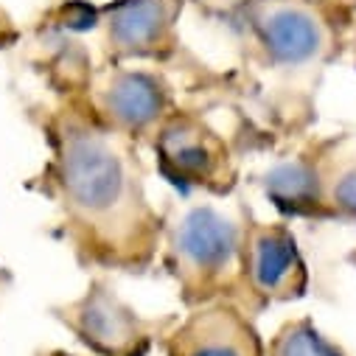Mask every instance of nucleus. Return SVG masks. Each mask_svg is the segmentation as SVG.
<instances>
[{
    "mask_svg": "<svg viewBox=\"0 0 356 356\" xmlns=\"http://www.w3.org/2000/svg\"><path fill=\"white\" fill-rule=\"evenodd\" d=\"M87 79L90 70H76L67 59L56 104L31 113L48 146L31 188L59 208L81 270L143 275L160 255L163 213L146 194L140 146L96 115Z\"/></svg>",
    "mask_w": 356,
    "mask_h": 356,
    "instance_id": "obj_1",
    "label": "nucleus"
},
{
    "mask_svg": "<svg viewBox=\"0 0 356 356\" xmlns=\"http://www.w3.org/2000/svg\"><path fill=\"white\" fill-rule=\"evenodd\" d=\"M163 213L160 266L180 289V303L197 309L238 300L241 208L238 216L202 200H171Z\"/></svg>",
    "mask_w": 356,
    "mask_h": 356,
    "instance_id": "obj_2",
    "label": "nucleus"
},
{
    "mask_svg": "<svg viewBox=\"0 0 356 356\" xmlns=\"http://www.w3.org/2000/svg\"><path fill=\"white\" fill-rule=\"evenodd\" d=\"M157 174L180 194L233 197L241 183V154L236 138L211 127L205 110L177 107L149 138Z\"/></svg>",
    "mask_w": 356,
    "mask_h": 356,
    "instance_id": "obj_3",
    "label": "nucleus"
},
{
    "mask_svg": "<svg viewBox=\"0 0 356 356\" xmlns=\"http://www.w3.org/2000/svg\"><path fill=\"white\" fill-rule=\"evenodd\" d=\"M309 292V266L286 222H261L241 205V258L236 306L252 320L270 306L292 303Z\"/></svg>",
    "mask_w": 356,
    "mask_h": 356,
    "instance_id": "obj_4",
    "label": "nucleus"
},
{
    "mask_svg": "<svg viewBox=\"0 0 356 356\" xmlns=\"http://www.w3.org/2000/svg\"><path fill=\"white\" fill-rule=\"evenodd\" d=\"M51 312L93 356H149L180 320V314L143 317L102 275L90 278L81 298Z\"/></svg>",
    "mask_w": 356,
    "mask_h": 356,
    "instance_id": "obj_5",
    "label": "nucleus"
},
{
    "mask_svg": "<svg viewBox=\"0 0 356 356\" xmlns=\"http://www.w3.org/2000/svg\"><path fill=\"white\" fill-rule=\"evenodd\" d=\"M87 102L110 129L127 135L140 149L149 146L165 115L180 107L174 84L163 73L124 65H113L96 76L90 73Z\"/></svg>",
    "mask_w": 356,
    "mask_h": 356,
    "instance_id": "obj_6",
    "label": "nucleus"
},
{
    "mask_svg": "<svg viewBox=\"0 0 356 356\" xmlns=\"http://www.w3.org/2000/svg\"><path fill=\"white\" fill-rule=\"evenodd\" d=\"M183 0H113L99 9L104 54L113 65L124 59L168 62L177 51V20Z\"/></svg>",
    "mask_w": 356,
    "mask_h": 356,
    "instance_id": "obj_7",
    "label": "nucleus"
},
{
    "mask_svg": "<svg viewBox=\"0 0 356 356\" xmlns=\"http://www.w3.org/2000/svg\"><path fill=\"white\" fill-rule=\"evenodd\" d=\"M165 356H266V345L252 323L230 300L188 309L160 339Z\"/></svg>",
    "mask_w": 356,
    "mask_h": 356,
    "instance_id": "obj_8",
    "label": "nucleus"
},
{
    "mask_svg": "<svg viewBox=\"0 0 356 356\" xmlns=\"http://www.w3.org/2000/svg\"><path fill=\"white\" fill-rule=\"evenodd\" d=\"M320 225H356V132L312 138Z\"/></svg>",
    "mask_w": 356,
    "mask_h": 356,
    "instance_id": "obj_9",
    "label": "nucleus"
},
{
    "mask_svg": "<svg viewBox=\"0 0 356 356\" xmlns=\"http://www.w3.org/2000/svg\"><path fill=\"white\" fill-rule=\"evenodd\" d=\"M266 356H348L342 345L325 337L312 317L286 320L266 345Z\"/></svg>",
    "mask_w": 356,
    "mask_h": 356,
    "instance_id": "obj_10",
    "label": "nucleus"
},
{
    "mask_svg": "<svg viewBox=\"0 0 356 356\" xmlns=\"http://www.w3.org/2000/svg\"><path fill=\"white\" fill-rule=\"evenodd\" d=\"M59 23L67 31H90L99 26V6L84 3V0H73L59 9Z\"/></svg>",
    "mask_w": 356,
    "mask_h": 356,
    "instance_id": "obj_11",
    "label": "nucleus"
},
{
    "mask_svg": "<svg viewBox=\"0 0 356 356\" xmlns=\"http://www.w3.org/2000/svg\"><path fill=\"white\" fill-rule=\"evenodd\" d=\"M40 356H76V353H67V350H45Z\"/></svg>",
    "mask_w": 356,
    "mask_h": 356,
    "instance_id": "obj_12",
    "label": "nucleus"
},
{
    "mask_svg": "<svg viewBox=\"0 0 356 356\" xmlns=\"http://www.w3.org/2000/svg\"><path fill=\"white\" fill-rule=\"evenodd\" d=\"M345 261H348V264H350V266H353V270H356V250H350V252H348V255H345Z\"/></svg>",
    "mask_w": 356,
    "mask_h": 356,
    "instance_id": "obj_13",
    "label": "nucleus"
},
{
    "mask_svg": "<svg viewBox=\"0 0 356 356\" xmlns=\"http://www.w3.org/2000/svg\"><path fill=\"white\" fill-rule=\"evenodd\" d=\"M353 51H356V42H353Z\"/></svg>",
    "mask_w": 356,
    "mask_h": 356,
    "instance_id": "obj_14",
    "label": "nucleus"
}]
</instances>
